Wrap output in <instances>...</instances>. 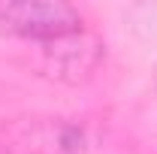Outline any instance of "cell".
Listing matches in <instances>:
<instances>
[{
    "label": "cell",
    "instance_id": "6da1fadb",
    "mask_svg": "<svg viewBox=\"0 0 157 154\" xmlns=\"http://www.w3.org/2000/svg\"><path fill=\"white\" fill-rule=\"evenodd\" d=\"M85 30V15L63 0H0V33L27 42H55Z\"/></svg>",
    "mask_w": 157,
    "mask_h": 154
},
{
    "label": "cell",
    "instance_id": "7a4b0ae2",
    "mask_svg": "<svg viewBox=\"0 0 157 154\" xmlns=\"http://www.w3.org/2000/svg\"><path fill=\"white\" fill-rule=\"evenodd\" d=\"M100 60H103V42L88 30L39 45V67L45 70V76L60 82L88 79L100 67Z\"/></svg>",
    "mask_w": 157,
    "mask_h": 154
},
{
    "label": "cell",
    "instance_id": "3957f363",
    "mask_svg": "<svg viewBox=\"0 0 157 154\" xmlns=\"http://www.w3.org/2000/svg\"><path fill=\"white\" fill-rule=\"evenodd\" d=\"M15 148L21 154H94L97 142L85 121L42 118L15 139Z\"/></svg>",
    "mask_w": 157,
    "mask_h": 154
}]
</instances>
